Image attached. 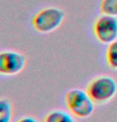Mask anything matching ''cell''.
Masks as SVG:
<instances>
[{
	"instance_id": "6da1fadb",
	"label": "cell",
	"mask_w": 117,
	"mask_h": 122,
	"mask_svg": "<svg viewBox=\"0 0 117 122\" xmlns=\"http://www.w3.org/2000/svg\"><path fill=\"white\" fill-rule=\"evenodd\" d=\"M85 90L96 105H105L117 95V80L107 74L96 76L88 82Z\"/></svg>"
},
{
	"instance_id": "7a4b0ae2",
	"label": "cell",
	"mask_w": 117,
	"mask_h": 122,
	"mask_svg": "<svg viewBox=\"0 0 117 122\" xmlns=\"http://www.w3.org/2000/svg\"><path fill=\"white\" fill-rule=\"evenodd\" d=\"M65 102L68 111L77 118H88L95 111V102L86 90L80 88L69 89L65 93Z\"/></svg>"
},
{
	"instance_id": "3957f363",
	"label": "cell",
	"mask_w": 117,
	"mask_h": 122,
	"mask_svg": "<svg viewBox=\"0 0 117 122\" xmlns=\"http://www.w3.org/2000/svg\"><path fill=\"white\" fill-rule=\"evenodd\" d=\"M65 12L55 6L45 7L34 15L32 20L34 30L41 34H49L60 27L65 21Z\"/></svg>"
},
{
	"instance_id": "277c9868",
	"label": "cell",
	"mask_w": 117,
	"mask_h": 122,
	"mask_svg": "<svg viewBox=\"0 0 117 122\" xmlns=\"http://www.w3.org/2000/svg\"><path fill=\"white\" fill-rule=\"evenodd\" d=\"M92 30L96 40L107 46L117 40V17L101 14L95 18Z\"/></svg>"
},
{
	"instance_id": "5b68a950",
	"label": "cell",
	"mask_w": 117,
	"mask_h": 122,
	"mask_svg": "<svg viewBox=\"0 0 117 122\" xmlns=\"http://www.w3.org/2000/svg\"><path fill=\"white\" fill-rule=\"evenodd\" d=\"M26 64V56L15 50L0 51V75L12 76L24 70Z\"/></svg>"
},
{
	"instance_id": "8992f818",
	"label": "cell",
	"mask_w": 117,
	"mask_h": 122,
	"mask_svg": "<svg viewBox=\"0 0 117 122\" xmlns=\"http://www.w3.org/2000/svg\"><path fill=\"white\" fill-rule=\"evenodd\" d=\"M44 122H77L76 117L64 109H54L45 117Z\"/></svg>"
},
{
	"instance_id": "52a82bcc",
	"label": "cell",
	"mask_w": 117,
	"mask_h": 122,
	"mask_svg": "<svg viewBox=\"0 0 117 122\" xmlns=\"http://www.w3.org/2000/svg\"><path fill=\"white\" fill-rule=\"evenodd\" d=\"M105 61L112 70H117V40L107 46L105 50Z\"/></svg>"
},
{
	"instance_id": "ba28073f",
	"label": "cell",
	"mask_w": 117,
	"mask_h": 122,
	"mask_svg": "<svg viewBox=\"0 0 117 122\" xmlns=\"http://www.w3.org/2000/svg\"><path fill=\"white\" fill-rule=\"evenodd\" d=\"M13 118V105L7 98H0V122H11Z\"/></svg>"
},
{
	"instance_id": "9c48e42d",
	"label": "cell",
	"mask_w": 117,
	"mask_h": 122,
	"mask_svg": "<svg viewBox=\"0 0 117 122\" xmlns=\"http://www.w3.org/2000/svg\"><path fill=\"white\" fill-rule=\"evenodd\" d=\"M100 10L104 15L117 17V0H101Z\"/></svg>"
},
{
	"instance_id": "30bf717a",
	"label": "cell",
	"mask_w": 117,
	"mask_h": 122,
	"mask_svg": "<svg viewBox=\"0 0 117 122\" xmlns=\"http://www.w3.org/2000/svg\"><path fill=\"white\" fill-rule=\"evenodd\" d=\"M18 122H40L38 119L32 116H25L22 117L18 121Z\"/></svg>"
}]
</instances>
